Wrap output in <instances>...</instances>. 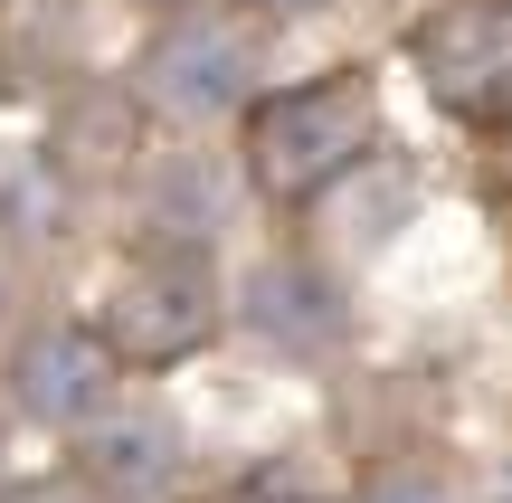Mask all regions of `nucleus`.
<instances>
[{
  "label": "nucleus",
  "mask_w": 512,
  "mask_h": 503,
  "mask_svg": "<svg viewBox=\"0 0 512 503\" xmlns=\"http://www.w3.org/2000/svg\"><path fill=\"white\" fill-rule=\"evenodd\" d=\"M370 124H380V105H370V76H351V67L266 95L256 124H247V171H256V190H275V200H313V190H332L351 162H361Z\"/></svg>",
  "instance_id": "f257e3e1"
},
{
  "label": "nucleus",
  "mask_w": 512,
  "mask_h": 503,
  "mask_svg": "<svg viewBox=\"0 0 512 503\" xmlns=\"http://www.w3.org/2000/svg\"><path fill=\"white\" fill-rule=\"evenodd\" d=\"M418 76L465 124H512V0H446L418 29Z\"/></svg>",
  "instance_id": "f03ea898"
},
{
  "label": "nucleus",
  "mask_w": 512,
  "mask_h": 503,
  "mask_svg": "<svg viewBox=\"0 0 512 503\" xmlns=\"http://www.w3.org/2000/svg\"><path fill=\"white\" fill-rule=\"evenodd\" d=\"M247 76H256V38L238 19H209V10L171 19L143 57V95L162 114H181V124H209V114L247 105Z\"/></svg>",
  "instance_id": "7ed1b4c3"
},
{
  "label": "nucleus",
  "mask_w": 512,
  "mask_h": 503,
  "mask_svg": "<svg viewBox=\"0 0 512 503\" xmlns=\"http://www.w3.org/2000/svg\"><path fill=\"white\" fill-rule=\"evenodd\" d=\"M209 323H219V304H209V276H200L190 257H152V266H133V276L114 285L105 333H114V352H124L133 371H162V361L200 352Z\"/></svg>",
  "instance_id": "20e7f679"
},
{
  "label": "nucleus",
  "mask_w": 512,
  "mask_h": 503,
  "mask_svg": "<svg viewBox=\"0 0 512 503\" xmlns=\"http://www.w3.org/2000/svg\"><path fill=\"white\" fill-rule=\"evenodd\" d=\"M105 390H114V352L95 333H76V323L19 333V352H10V409L19 418H38V428H95Z\"/></svg>",
  "instance_id": "39448f33"
},
{
  "label": "nucleus",
  "mask_w": 512,
  "mask_h": 503,
  "mask_svg": "<svg viewBox=\"0 0 512 503\" xmlns=\"http://www.w3.org/2000/svg\"><path fill=\"white\" fill-rule=\"evenodd\" d=\"M86 475L105 494H162L181 475V437H171L162 409H124V418H95L86 437Z\"/></svg>",
  "instance_id": "423d86ee"
},
{
  "label": "nucleus",
  "mask_w": 512,
  "mask_h": 503,
  "mask_svg": "<svg viewBox=\"0 0 512 503\" xmlns=\"http://www.w3.org/2000/svg\"><path fill=\"white\" fill-rule=\"evenodd\" d=\"M256 323H266V342L323 352V342H342V295H332L313 266H266V276H256Z\"/></svg>",
  "instance_id": "0eeeda50"
},
{
  "label": "nucleus",
  "mask_w": 512,
  "mask_h": 503,
  "mask_svg": "<svg viewBox=\"0 0 512 503\" xmlns=\"http://www.w3.org/2000/svg\"><path fill=\"white\" fill-rule=\"evenodd\" d=\"M361 503H456V494H446L437 475H418V466H399V475H380V485H370Z\"/></svg>",
  "instance_id": "6e6552de"
},
{
  "label": "nucleus",
  "mask_w": 512,
  "mask_h": 503,
  "mask_svg": "<svg viewBox=\"0 0 512 503\" xmlns=\"http://www.w3.org/2000/svg\"><path fill=\"white\" fill-rule=\"evenodd\" d=\"M247 10H266V19H313V10H332V0H247Z\"/></svg>",
  "instance_id": "1a4fd4ad"
},
{
  "label": "nucleus",
  "mask_w": 512,
  "mask_h": 503,
  "mask_svg": "<svg viewBox=\"0 0 512 503\" xmlns=\"http://www.w3.org/2000/svg\"><path fill=\"white\" fill-rule=\"evenodd\" d=\"M247 503H313V494H285V485H256Z\"/></svg>",
  "instance_id": "9d476101"
}]
</instances>
